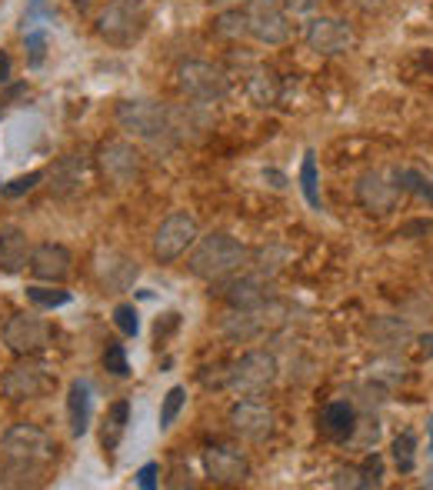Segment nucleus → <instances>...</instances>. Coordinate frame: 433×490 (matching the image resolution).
<instances>
[{
    "instance_id": "nucleus-1",
    "label": "nucleus",
    "mask_w": 433,
    "mask_h": 490,
    "mask_svg": "<svg viewBox=\"0 0 433 490\" xmlns=\"http://www.w3.org/2000/svg\"><path fill=\"white\" fill-rule=\"evenodd\" d=\"M54 441L47 437V431H40L34 423H17L4 433L0 441V477L4 484H34V477L44 474L50 461H54Z\"/></svg>"
},
{
    "instance_id": "nucleus-2",
    "label": "nucleus",
    "mask_w": 433,
    "mask_h": 490,
    "mask_svg": "<svg viewBox=\"0 0 433 490\" xmlns=\"http://www.w3.org/2000/svg\"><path fill=\"white\" fill-rule=\"evenodd\" d=\"M247 260H251V250L243 247L237 237H231V234H207V237H197L187 267H191L193 277L217 284V280H227L231 274H237Z\"/></svg>"
},
{
    "instance_id": "nucleus-3",
    "label": "nucleus",
    "mask_w": 433,
    "mask_h": 490,
    "mask_svg": "<svg viewBox=\"0 0 433 490\" xmlns=\"http://www.w3.org/2000/svg\"><path fill=\"white\" fill-rule=\"evenodd\" d=\"M117 124L127 134L140 137V141H147V144L154 147H164V151H170L173 141H177L170 110L164 104H157V100H147V97L120 100L117 104Z\"/></svg>"
},
{
    "instance_id": "nucleus-4",
    "label": "nucleus",
    "mask_w": 433,
    "mask_h": 490,
    "mask_svg": "<svg viewBox=\"0 0 433 490\" xmlns=\"http://www.w3.org/2000/svg\"><path fill=\"white\" fill-rule=\"evenodd\" d=\"M277 374H280L277 357L267 354V350H251V354H243L241 360L227 370L223 387H231L237 397H260L273 387Z\"/></svg>"
},
{
    "instance_id": "nucleus-5",
    "label": "nucleus",
    "mask_w": 433,
    "mask_h": 490,
    "mask_svg": "<svg viewBox=\"0 0 433 490\" xmlns=\"http://www.w3.org/2000/svg\"><path fill=\"white\" fill-rule=\"evenodd\" d=\"M94 161H97V171L104 173V181L114 183V187H130L144 173V154L130 141H120V137L104 141V144L97 147Z\"/></svg>"
},
{
    "instance_id": "nucleus-6",
    "label": "nucleus",
    "mask_w": 433,
    "mask_h": 490,
    "mask_svg": "<svg viewBox=\"0 0 433 490\" xmlns=\"http://www.w3.org/2000/svg\"><path fill=\"white\" fill-rule=\"evenodd\" d=\"M177 87L197 104H221L231 94V80L221 68H213L207 60H183L177 68Z\"/></svg>"
},
{
    "instance_id": "nucleus-7",
    "label": "nucleus",
    "mask_w": 433,
    "mask_h": 490,
    "mask_svg": "<svg viewBox=\"0 0 433 490\" xmlns=\"http://www.w3.org/2000/svg\"><path fill=\"white\" fill-rule=\"evenodd\" d=\"M144 24H147L144 0H110L100 10V17H97L100 37H107L110 44H134L144 34Z\"/></svg>"
},
{
    "instance_id": "nucleus-8",
    "label": "nucleus",
    "mask_w": 433,
    "mask_h": 490,
    "mask_svg": "<svg viewBox=\"0 0 433 490\" xmlns=\"http://www.w3.org/2000/svg\"><path fill=\"white\" fill-rule=\"evenodd\" d=\"M54 370H50L44 360H37V354L34 357H20L17 364L10 367L7 374L0 377V387H4V394L10 397V401H34V397H44L54 387Z\"/></svg>"
},
{
    "instance_id": "nucleus-9",
    "label": "nucleus",
    "mask_w": 433,
    "mask_h": 490,
    "mask_svg": "<svg viewBox=\"0 0 433 490\" xmlns=\"http://www.w3.org/2000/svg\"><path fill=\"white\" fill-rule=\"evenodd\" d=\"M201 231H197V221H193L187 211H173L154 234V257L157 264H173L180 260L187 250L197 244Z\"/></svg>"
},
{
    "instance_id": "nucleus-10",
    "label": "nucleus",
    "mask_w": 433,
    "mask_h": 490,
    "mask_svg": "<svg viewBox=\"0 0 433 490\" xmlns=\"http://www.w3.org/2000/svg\"><path fill=\"white\" fill-rule=\"evenodd\" d=\"M243 14H247V34L260 44L277 47L290 37V20L280 0H251Z\"/></svg>"
},
{
    "instance_id": "nucleus-11",
    "label": "nucleus",
    "mask_w": 433,
    "mask_h": 490,
    "mask_svg": "<svg viewBox=\"0 0 433 490\" xmlns=\"http://www.w3.org/2000/svg\"><path fill=\"white\" fill-rule=\"evenodd\" d=\"M50 344V324L37 314H14L4 324V347L14 357H34Z\"/></svg>"
},
{
    "instance_id": "nucleus-12",
    "label": "nucleus",
    "mask_w": 433,
    "mask_h": 490,
    "mask_svg": "<svg viewBox=\"0 0 433 490\" xmlns=\"http://www.w3.org/2000/svg\"><path fill=\"white\" fill-rule=\"evenodd\" d=\"M227 423H231V431L237 433V437L260 443V441H267L270 433L277 431V413L270 411L267 404L253 401V397H243V401H237V404L231 407V413H227Z\"/></svg>"
},
{
    "instance_id": "nucleus-13",
    "label": "nucleus",
    "mask_w": 433,
    "mask_h": 490,
    "mask_svg": "<svg viewBox=\"0 0 433 490\" xmlns=\"http://www.w3.org/2000/svg\"><path fill=\"white\" fill-rule=\"evenodd\" d=\"M356 34L346 20L337 17H314L307 24V47L320 57H337V54H346L354 50Z\"/></svg>"
},
{
    "instance_id": "nucleus-14",
    "label": "nucleus",
    "mask_w": 433,
    "mask_h": 490,
    "mask_svg": "<svg viewBox=\"0 0 433 490\" xmlns=\"http://www.w3.org/2000/svg\"><path fill=\"white\" fill-rule=\"evenodd\" d=\"M203 474H207L213 484L233 487V484H243L251 477V461H247V454L237 451V447L211 443V447L203 451Z\"/></svg>"
},
{
    "instance_id": "nucleus-15",
    "label": "nucleus",
    "mask_w": 433,
    "mask_h": 490,
    "mask_svg": "<svg viewBox=\"0 0 433 490\" xmlns=\"http://www.w3.org/2000/svg\"><path fill=\"white\" fill-rule=\"evenodd\" d=\"M354 197H356V203H360L366 214L384 217V214L394 211L397 201H400V187H397V181L384 177L380 171H366V173H360V177H356Z\"/></svg>"
},
{
    "instance_id": "nucleus-16",
    "label": "nucleus",
    "mask_w": 433,
    "mask_h": 490,
    "mask_svg": "<svg viewBox=\"0 0 433 490\" xmlns=\"http://www.w3.org/2000/svg\"><path fill=\"white\" fill-rule=\"evenodd\" d=\"M27 267L37 280L60 284V280L70 277V270H74V257H70V250L64 247V244H37V247L30 250Z\"/></svg>"
},
{
    "instance_id": "nucleus-17",
    "label": "nucleus",
    "mask_w": 433,
    "mask_h": 490,
    "mask_svg": "<svg viewBox=\"0 0 433 490\" xmlns=\"http://www.w3.org/2000/svg\"><path fill=\"white\" fill-rule=\"evenodd\" d=\"M137 274H140L137 260L120 254V250H100V254H97V280H100L107 290H130Z\"/></svg>"
},
{
    "instance_id": "nucleus-18",
    "label": "nucleus",
    "mask_w": 433,
    "mask_h": 490,
    "mask_svg": "<svg viewBox=\"0 0 433 490\" xmlns=\"http://www.w3.org/2000/svg\"><path fill=\"white\" fill-rule=\"evenodd\" d=\"M50 177V193L54 197H70V193H77L80 187L87 183V161L80 154H67L54 161V167L47 171Z\"/></svg>"
},
{
    "instance_id": "nucleus-19",
    "label": "nucleus",
    "mask_w": 433,
    "mask_h": 490,
    "mask_svg": "<svg viewBox=\"0 0 433 490\" xmlns=\"http://www.w3.org/2000/svg\"><path fill=\"white\" fill-rule=\"evenodd\" d=\"M356 407L354 401H334V404L324 407V413H320V431H324V437H330V441H350L356 433Z\"/></svg>"
},
{
    "instance_id": "nucleus-20",
    "label": "nucleus",
    "mask_w": 433,
    "mask_h": 490,
    "mask_svg": "<svg viewBox=\"0 0 433 490\" xmlns=\"http://www.w3.org/2000/svg\"><path fill=\"white\" fill-rule=\"evenodd\" d=\"M223 300L231 304L233 310H257L267 304V290L257 277H227L223 284Z\"/></svg>"
},
{
    "instance_id": "nucleus-21",
    "label": "nucleus",
    "mask_w": 433,
    "mask_h": 490,
    "mask_svg": "<svg viewBox=\"0 0 433 490\" xmlns=\"http://www.w3.org/2000/svg\"><path fill=\"white\" fill-rule=\"evenodd\" d=\"M90 417H94V401H90V387L84 381H74L67 394V421L74 437H84L90 431Z\"/></svg>"
},
{
    "instance_id": "nucleus-22",
    "label": "nucleus",
    "mask_w": 433,
    "mask_h": 490,
    "mask_svg": "<svg viewBox=\"0 0 433 490\" xmlns=\"http://www.w3.org/2000/svg\"><path fill=\"white\" fill-rule=\"evenodd\" d=\"M27 237L17 231V227H10V231L0 234V270L4 274H17V270L27 267Z\"/></svg>"
},
{
    "instance_id": "nucleus-23",
    "label": "nucleus",
    "mask_w": 433,
    "mask_h": 490,
    "mask_svg": "<svg viewBox=\"0 0 433 490\" xmlns=\"http://www.w3.org/2000/svg\"><path fill=\"white\" fill-rule=\"evenodd\" d=\"M127 421H130V404L127 401H117L104 417V433H100V443H104L107 454H114L120 447V437L127 431Z\"/></svg>"
},
{
    "instance_id": "nucleus-24",
    "label": "nucleus",
    "mask_w": 433,
    "mask_h": 490,
    "mask_svg": "<svg viewBox=\"0 0 433 490\" xmlns=\"http://www.w3.org/2000/svg\"><path fill=\"white\" fill-rule=\"evenodd\" d=\"M390 457H394L397 471L400 474H414L417 471V437L410 431L397 433L394 443H390Z\"/></svg>"
},
{
    "instance_id": "nucleus-25",
    "label": "nucleus",
    "mask_w": 433,
    "mask_h": 490,
    "mask_svg": "<svg viewBox=\"0 0 433 490\" xmlns=\"http://www.w3.org/2000/svg\"><path fill=\"white\" fill-rule=\"evenodd\" d=\"M397 187H400V193H414V197H420V201L433 203V183L427 181L424 173L417 171H397L394 173Z\"/></svg>"
},
{
    "instance_id": "nucleus-26",
    "label": "nucleus",
    "mask_w": 433,
    "mask_h": 490,
    "mask_svg": "<svg viewBox=\"0 0 433 490\" xmlns=\"http://www.w3.org/2000/svg\"><path fill=\"white\" fill-rule=\"evenodd\" d=\"M213 34H221V37H243L247 34V14L243 7H227L221 17L213 20Z\"/></svg>"
},
{
    "instance_id": "nucleus-27",
    "label": "nucleus",
    "mask_w": 433,
    "mask_h": 490,
    "mask_svg": "<svg viewBox=\"0 0 433 490\" xmlns=\"http://www.w3.org/2000/svg\"><path fill=\"white\" fill-rule=\"evenodd\" d=\"M300 187H304V197L314 211H320V191H317V161L314 154H304V163H300Z\"/></svg>"
},
{
    "instance_id": "nucleus-28",
    "label": "nucleus",
    "mask_w": 433,
    "mask_h": 490,
    "mask_svg": "<svg viewBox=\"0 0 433 490\" xmlns=\"http://www.w3.org/2000/svg\"><path fill=\"white\" fill-rule=\"evenodd\" d=\"M384 484V461L376 454H366L364 464L356 467V487H380Z\"/></svg>"
},
{
    "instance_id": "nucleus-29",
    "label": "nucleus",
    "mask_w": 433,
    "mask_h": 490,
    "mask_svg": "<svg viewBox=\"0 0 433 490\" xmlns=\"http://www.w3.org/2000/svg\"><path fill=\"white\" fill-rule=\"evenodd\" d=\"M27 300L30 304H37V308H64L70 304V290H54V287H27Z\"/></svg>"
},
{
    "instance_id": "nucleus-30",
    "label": "nucleus",
    "mask_w": 433,
    "mask_h": 490,
    "mask_svg": "<svg viewBox=\"0 0 433 490\" xmlns=\"http://www.w3.org/2000/svg\"><path fill=\"white\" fill-rule=\"evenodd\" d=\"M183 404H187V391H183V387H170L164 397V404H160V427H164V431L177 421V413L183 411Z\"/></svg>"
},
{
    "instance_id": "nucleus-31",
    "label": "nucleus",
    "mask_w": 433,
    "mask_h": 490,
    "mask_svg": "<svg viewBox=\"0 0 433 490\" xmlns=\"http://www.w3.org/2000/svg\"><path fill=\"white\" fill-rule=\"evenodd\" d=\"M104 367H107V370H110L114 377H127V374H130V364H127L124 344H107V350H104Z\"/></svg>"
},
{
    "instance_id": "nucleus-32",
    "label": "nucleus",
    "mask_w": 433,
    "mask_h": 490,
    "mask_svg": "<svg viewBox=\"0 0 433 490\" xmlns=\"http://www.w3.org/2000/svg\"><path fill=\"white\" fill-rule=\"evenodd\" d=\"M114 320H117V327H120V334H127V337H137V330H140V320H137L134 304H117Z\"/></svg>"
},
{
    "instance_id": "nucleus-33",
    "label": "nucleus",
    "mask_w": 433,
    "mask_h": 490,
    "mask_svg": "<svg viewBox=\"0 0 433 490\" xmlns=\"http://www.w3.org/2000/svg\"><path fill=\"white\" fill-rule=\"evenodd\" d=\"M40 181H44V173L34 171V173H27V177H17V181L4 183V187H0V193H4V197H20V193L34 191V187H37Z\"/></svg>"
},
{
    "instance_id": "nucleus-34",
    "label": "nucleus",
    "mask_w": 433,
    "mask_h": 490,
    "mask_svg": "<svg viewBox=\"0 0 433 490\" xmlns=\"http://www.w3.org/2000/svg\"><path fill=\"white\" fill-rule=\"evenodd\" d=\"M27 50H30V68H40L44 54H47V37L44 34H27Z\"/></svg>"
},
{
    "instance_id": "nucleus-35",
    "label": "nucleus",
    "mask_w": 433,
    "mask_h": 490,
    "mask_svg": "<svg viewBox=\"0 0 433 490\" xmlns=\"http://www.w3.org/2000/svg\"><path fill=\"white\" fill-rule=\"evenodd\" d=\"M427 234H433V221H407L397 237H427Z\"/></svg>"
},
{
    "instance_id": "nucleus-36",
    "label": "nucleus",
    "mask_w": 433,
    "mask_h": 490,
    "mask_svg": "<svg viewBox=\"0 0 433 490\" xmlns=\"http://www.w3.org/2000/svg\"><path fill=\"white\" fill-rule=\"evenodd\" d=\"M280 4H284V10H287V14H310V10L317 7L320 0H280Z\"/></svg>"
},
{
    "instance_id": "nucleus-37",
    "label": "nucleus",
    "mask_w": 433,
    "mask_h": 490,
    "mask_svg": "<svg viewBox=\"0 0 433 490\" xmlns=\"http://www.w3.org/2000/svg\"><path fill=\"white\" fill-rule=\"evenodd\" d=\"M137 481H140V487H144V490H154L157 487V464H147V467H140Z\"/></svg>"
},
{
    "instance_id": "nucleus-38",
    "label": "nucleus",
    "mask_w": 433,
    "mask_h": 490,
    "mask_svg": "<svg viewBox=\"0 0 433 490\" xmlns=\"http://www.w3.org/2000/svg\"><path fill=\"white\" fill-rule=\"evenodd\" d=\"M346 4H354L356 10H366V14H374L387 4V0H346Z\"/></svg>"
},
{
    "instance_id": "nucleus-39",
    "label": "nucleus",
    "mask_w": 433,
    "mask_h": 490,
    "mask_svg": "<svg viewBox=\"0 0 433 490\" xmlns=\"http://www.w3.org/2000/svg\"><path fill=\"white\" fill-rule=\"evenodd\" d=\"M24 90H27V87H24V84H17V87H10L7 94L0 97V114H4V110H7V107H10V100H14V97H20V94H24Z\"/></svg>"
},
{
    "instance_id": "nucleus-40",
    "label": "nucleus",
    "mask_w": 433,
    "mask_h": 490,
    "mask_svg": "<svg viewBox=\"0 0 433 490\" xmlns=\"http://www.w3.org/2000/svg\"><path fill=\"white\" fill-rule=\"evenodd\" d=\"M10 80V57L7 50H0V84H7Z\"/></svg>"
},
{
    "instance_id": "nucleus-41",
    "label": "nucleus",
    "mask_w": 433,
    "mask_h": 490,
    "mask_svg": "<svg viewBox=\"0 0 433 490\" xmlns=\"http://www.w3.org/2000/svg\"><path fill=\"white\" fill-rule=\"evenodd\" d=\"M211 4H213L217 10H227V7H247L251 0H211Z\"/></svg>"
},
{
    "instance_id": "nucleus-42",
    "label": "nucleus",
    "mask_w": 433,
    "mask_h": 490,
    "mask_svg": "<svg viewBox=\"0 0 433 490\" xmlns=\"http://www.w3.org/2000/svg\"><path fill=\"white\" fill-rule=\"evenodd\" d=\"M420 350H424L427 357H433V334H424V337H420Z\"/></svg>"
},
{
    "instance_id": "nucleus-43",
    "label": "nucleus",
    "mask_w": 433,
    "mask_h": 490,
    "mask_svg": "<svg viewBox=\"0 0 433 490\" xmlns=\"http://www.w3.org/2000/svg\"><path fill=\"white\" fill-rule=\"evenodd\" d=\"M74 7H80V10H87V7H90V0H74Z\"/></svg>"
},
{
    "instance_id": "nucleus-44",
    "label": "nucleus",
    "mask_w": 433,
    "mask_h": 490,
    "mask_svg": "<svg viewBox=\"0 0 433 490\" xmlns=\"http://www.w3.org/2000/svg\"><path fill=\"white\" fill-rule=\"evenodd\" d=\"M430 451H433V423H430Z\"/></svg>"
},
{
    "instance_id": "nucleus-45",
    "label": "nucleus",
    "mask_w": 433,
    "mask_h": 490,
    "mask_svg": "<svg viewBox=\"0 0 433 490\" xmlns=\"http://www.w3.org/2000/svg\"><path fill=\"white\" fill-rule=\"evenodd\" d=\"M427 487H433V471H430V481H427Z\"/></svg>"
}]
</instances>
